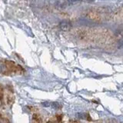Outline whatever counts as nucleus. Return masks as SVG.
<instances>
[{"mask_svg":"<svg viewBox=\"0 0 123 123\" xmlns=\"http://www.w3.org/2000/svg\"><path fill=\"white\" fill-rule=\"evenodd\" d=\"M108 13L109 12L105 8H98L90 10L87 13V16L93 21L100 22L105 19V18L108 16Z\"/></svg>","mask_w":123,"mask_h":123,"instance_id":"f257e3e1","label":"nucleus"},{"mask_svg":"<svg viewBox=\"0 0 123 123\" xmlns=\"http://www.w3.org/2000/svg\"><path fill=\"white\" fill-rule=\"evenodd\" d=\"M3 96H4V91L2 86L0 85V101H2L3 99Z\"/></svg>","mask_w":123,"mask_h":123,"instance_id":"6e6552de","label":"nucleus"},{"mask_svg":"<svg viewBox=\"0 0 123 123\" xmlns=\"http://www.w3.org/2000/svg\"><path fill=\"white\" fill-rule=\"evenodd\" d=\"M0 123H5V121H4V119L0 116Z\"/></svg>","mask_w":123,"mask_h":123,"instance_id":"1a4fd4ad","label":"nucleus"},{"mask_svg":"<svg viewBox=\"0 0 123 123\" xmlns=\"http://www.w3.org/2000/svg\"><path fill=\"white\" fill-rule=\"evenodd\" d=\"M62 115H56L55 117L50 118L47 123H62Z\"/></svg>","mask_w":123,"mask_h":123,"instance_id":"39448f33","label":"nucleus"},{"mask_svg":"<svg viewBox=\"0 0 123 123\" xmlns=\"http://www.w3.org/2000/svg\"><path fill=\"white\" fill-rule=\"evenodd\" d=\"M69 123H79L77 121H72V122H70Z\"/></svg>","mask_w":123,"mask_h":123,"instance_id":"9d476101","label":"nucleus"},{"mask_svg":"<svg viewBox=\"0 0 123 123\" xmlns=\"http://www.w3.org/2000/svg\"><path fill=\"white\" fill-rule=\"evenodd\" d=\"M111 18L113 20H116V21H121L123 20V7L120 8L119 9H118L116 12L111 15Z\"/></svg>","mask_w":123,"mask_h":123,"instance_id":"7ed1b4c3","label":"nucleus"},{"mask_svg":"<svg viewBox=\"0 0 123 123\" xmlns=\"http://www.w3.org/2000/svg\"><path fill=\"white\" fill-rule=\"evenodd\" d=\"M32 123H43L42 122V117L40 116L39 114H37V113L33 114L32 118Z\"/></svg>","mask_w":123,"mask_h":123,"instance_id":"423d86ee","label":"nucleus"},{"mask_svg":"<svg viewBox=\"0 0 123 123\" xmlns=\"http://www.w3.org/2000/svg\"><path fill=\"white\" fill-rule=\"evenodd\" d=\"M5 65L7 68V70L12 72V73H22L24 72L23 69L20 65H18L12 61H5Z\"/></svg>","mask_w":123,"mask_h":123,"instance_id":"f03ea898","label":"nucleus"},{"mask_svg":"<svg viewBox=\"0 0 123 123\" xmlns=\"http://www.w3.org/2000/svg\"><path fill=\"white\" fill-rule=\"evenodd\" d=\"M69 5V2L66 1H59L56 2V6L59 9H65V8L68 7Z\"/></svg>","mask_w":123,"mask_h":123,"instance_id":"0eeeda50","label":"nucleus"},{"mask_svg":"<svg viewBox=\"0 0 123 123\" xmlns=\"http://www.w3.org/2000/svg\"><path fill=\"white\" fill-rule=\"evenodd\" d=\"M71 23L68 21H62L59 23V28L62 31H68L71 29Z\"/></svg>","mask_w":123,"mask_h":123,"instance_id":"20e7f679","label":"nucleus"}]
</instances>
